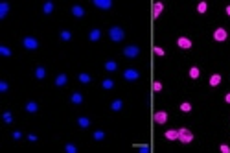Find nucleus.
I'll return each mask as SVG.
<instances>
[{
    "label": "nucleus",
    "instance_id": "nucleus-19",
    "mask_svg": "<svg viewBox=\"0 0 230 153\" xmlns=\"http://www.w3.org/2000/svg\"><path fill=\"white\" fill-rule=\"evenodd\" d=\"M105 68H107V70H109V72H114V70H116V68H118V65H116V61H107V63H105Z\"/></svg>",
    "mask_w": 230,
    "mask_h": 153
},
{
    "label": "nucleus",
    "instance_id": "nucleus-2",
    "mask_svg": "<svg viewBox=\"0 0 230 153\" xmlns=\"http://www.w3.org/2000/svg\"><path fill=\"white\" fill-rule=\"evenodd\" d=\"M179 140H180V142H184V144H190V142L193 140L192 131H190V129H186V127H180V129H179Z\"/></svg>",
    "mask_w": 230,
    "mask_h": 153
},
{
    "label": "nucleus",
    "instance_id": "nucleus-8",
    "mask_svg": "<svg viewBox=\"0 0 230 153\" xmlns=\"http://www.w3.org/2000/svg\"><path fill=\"white\" fill-rule=\"evenodd\" d=\"M214 39L215 41H225L226 39V31L223 30V28H217V30L214 31Z\"/></svg>",
    "mask_w": 230,
    "mask_h": 153
},
{
    "label": "nucleus",
    "instance_id": "nucleus-30",
    "mask_svg": "<svg viewBox=\"0 0 230 153\" xmlns=\"http://www.w3.org/2000/svg\"><path fill=\"white\" fill-rule=\"evenodd\" d=\"M65 149H66L68 153H75V151H78V148H75L74 144H66V146H65Z\"/></svg>",
    "mask_w": 230,
    "mask_h": 153
},
{
    "label": "nucleus",
    "instance_id": "nucleus-5",
    "mask_svg": "<svg viewBox=\"0 0 230 153\" xmlns=\"http://www.w3.org/2000/svg\"><path fill=\"white\" fill-rule=\"evenodd\" d=\"M22 43H24V46L28 48V50H37V48H39V43L33 37H24Z\"/></svg>",
    "mask_w": 230,
    "mask_h": 153
},
{
    "label": "nucleus",
    "instance_id": "nucleus-31",
    "mask_svg": "<svg viewBox=\"0 0 230 153\" xmlns=\"http://www.w3.org/2000/svg\"><path fill=\"white\" fill-rule=\"evenodd\" d=\"M94 138H96V140H103V138H105V133H103V131H96Z\"/></svg>",
    "mask_w": 230,
    "mask_h": 153
},
{
    "label": "nucleus",
    "instance_id": "nucleus-40",
    "mask_svg": "<svg viewBox=\"0 0 230 153\" xmlns=\"http://www.w3.org/2000/svg\"><path fill=\"white\" fill-rule=\"evenodd\" d=\"M28 138H30L31 142H35V140H37V137H35V135H28Z\"/></svg>",
    "mask_w": 230,
    "mask_h": 153
},
{
    "label": "nucleus",
    "instance_id": "nucleus-34",
    "mask_svg": "<svg viewBox=\"0 0 230 153\" xmlns=\"http://www.w3.org/2000/svg\"><path fill=\"white\" fill-rule=\"evenodd\" d=\"M153 90H157V92H158V90H162V83L155 81V83H153Z\"/></svg>",
    "mask_w": 230,
    "mask_h": 153
},
{
    "label": "nucleus",
    "instance_id": "nucleus-7",
    "mask_svg": "<svg viewBox=\"0 0 230 153\" xmlns=\"http://www.w3.org/2000/svg\"><path fill=\"white\" fill-rule=\"evenodd\" d=\"M177 44H179V48H182V50H188V48H192V41L188 37H179Z\"/></svg>",
    "mask_w": 230,
    "mask_h": 153
},
{
    "label": "nucleus",
    "instance_id": "nucleus-18",
    "mask_svg": "<svg viewBox=\"0 0 230 153\" xmlns=\"http://www.w3.org/2000/svg\"><path fill=\"white\" fill-rule=\"evenodd\" d=\"M8 9H9L8 2H2V4H0V19H4V17H6V13H8Z\"/></svg>",
    "mask_w": 230,
    "mask_h": 153
},
{
    "label": "nucleus",
    "instance_id": "nucleus-9",
    "mask_svg": "<svg viewBox=\"0 0 230 153\" xmlns=\"http://www.w3.org/2000/svg\"><path fill=\"white\" fill-rule=\"evenodd\" d=\"M94 4H96L100 9H109L110 6H113V2H110V0H96Z\"/></svg>",
    "mask_w": 230,
    "mask_h": 153
},
{
    "label": "nucleus",
    "instance_id": "nucleus-20",
    "mask_svg": "<svg viewBox=\"0 0 230 153\" xmlns=\"http://www.w3.org/2000/svg\"><path fill=\"white\" fill-rule=\"evenodd\" d=\"M44 76H46V70H44L43 66H39L37 70H35V78L37 79H44Z\"/></svg>",
    "mask_w": 230,
    "mask_h": 153
},
{
    "label": "nucleus",
    "instance_id": "nucleus-1",
    "mask_svg": "<svg viewBox=\"0 0 230 153\" xmlns=\"http://www.w3.org/2000/svg\"><path fill=\"white\" fill-rule=\"evenodd\" d=\"M109 35H110V41H114V43H120V41L125 37V33H123L122 28L113 26V28H110V31H109Z\"/></svg>",
    "mask_w": 230,
    "mask_h": 153
},
{
    "label": "nucleus",
    "instance_id": "nucleus-26",
    "mask_svg": "<svg viewBox=\"0 0 230 153\" xmlns=\"http://www.w3.org/2000/svg\"><path fill=\"white\" fill-rule=\"evenodd\" d=\"M206 9H208V4H206V2H199L197 11H199V13H206Z\"/></svg>",
    "mask_w": 230,
    "mask_h": 153
},
{
    "label": "nucleus",
    "instance_id": "nucleus-17",
    "mask_svg": "<svg viewBox=\"0 0 230 153\" xmlns=\"http://www.w3.org/2000/svg\"><path fill=\"white\" fill-rule=\"evenodd\" d=\"M37 109H39V107H37L35 102H28V103H26V111H28V113H35Z\"/></svg>",
    "mask_w": 230,
    "mask_h": 153
},
{
    "label": "nucleus",
    "instance_id": "nucleus-4",
    "mask_svg": "<svg viewBox=\"0 0 230 153\" xmlns=\"http://www.w3.org/2000/svg\"><path fill=\"white\" fill-rule=\"evenodd\" d=\"M123 78L127 81H136L138 78H140V74H138V70H133V68H127V70L123 72Z\"/></svg>",
    "mask_w": 230,
    "mask_h": 153
},
{
    "label": "nucleus",
    "instance_id": "nucleus-10",
    "mask_svg": "<svg viewBox=\"0 0 230 153\" xmlns=\"http://www.w3.org/2000/svg\"><path fill=\"white\" fill-rule=\"evenodd\" d=\"M168 140H177L179 138V131L177 129H169V131H166V135H164Z\"/></svg>",
    "mask_w": 230,
    "mask_h": 153
},
{
    "label": "nucleus",
    "instance_id": "nucleus-36",
    "mask_svg": "<svg viewBox=\"0 0 230 153\" xmlns=\"http://www.w3.org/2000/svg\"><path fill=\"white\" fill-rule=\"evenodd\" d=\"M153 52H155L157 55H164V50H162L160 46H155V48H153Z\"/></svg>",
    "mask_w": 230,
    "mask_h": 153
},
{
    "label": "nucleus",
    "instance_id": "nucleus-3",
    "mask_svg": "<svg viewBox=\"0 0 230 153\" xmlns=\"http://www.w3.org/2000/svg\"><path fill=\"white\" fill-rule=\"evenodd\" d=\"M138 54H140V48H138V46H127V48L123 50V55H125V57H129V59L136 57Z\"/></svg>",
    "mask_w": 230,
    "mask_h": 153
},
{
    "label": "nucleus",
    "instance_id": "nucleus-39",
    "mask_svg": "<svg viewBox=\"0 0 230 153\" xmlns=\"http://www.w3.org/2000/svg\"><path fill=\"white\" fill-rule=\"evenodd\" d=\"M138 148H140L144 153H147V151H149V146H138Z\"/></svg>",
    "mask_w": 230,
    "mask_h": 153
},
{
    "label": "nucleus",
    "instance_id": "nucleus-28",
    "mask_svg": "<svg viewBox=\"0 0 230 153\" xmlns=\"http://www.w3.org/2000/svg\"><path fill=\"white\" fill-rule=\"evenodd\" d=\"M43 11H44V13H52V11H53V4H52V2H46L44 8H43Z\"/></svg>",
    "mask_w": 230,
    "mask_h": 153
},
{
    "label": "nucleus",
    "instance_id": "nucleus-13",
    "mask_svg": "<svg viewBox=\"0 0 230 153\" xmlns=\"http://www.w3.org/2000/svg\"><path fill=\"white\" fill-rule=\"evenodd\" d=\"M100 37H101V31L98 30V28H94V30L90 31V35H88V39H90V41H98Z\"/></svg>",
    "mask_w": 230,
    "mask_h": 153
},
{
    "label": "nucleus",
    "instance_id": "nucleus-32",
    "mask_svg": "<svg viewBox=\"0 0 230 153\" xmlns=\"http://www.w3.org/2000/svg\"><path fill=\"white\" fill-rule=\"evenodd\" d=\"M70 37H72V35H70V31H66V30H65V31H61V39H63V41H70Z\"/></svg>",
    "mask_w": 230,
    "mask_h": 153
},
{
    "label": "nucleus",
    "instance_id": "nucleus-22",
    "mask_svg": "<svg viewBox=\"0 0 230 153\" xmlns=\"http://www.w3.org/2000/svg\"><path fill=\"white\" fill-rule=\"evenodd\" d=\"M199 74H201V72H199L197 66H192V68H190V78H192V79H197Z\"/></svg>",
    "mask_w": 230,
    "mask_h": 153
},
{
    "label": "nucleus",
    "instance_id": "nucleus-25",
    "mask_svg": "<svg viewBox=\"0 0 230 153\" xmlns=\"http://www.w3.org/2000/svg\"><path fill=\"white\" fill-rule=\"evenodd\" d=\"M122 105H123V103H122V100H114V102H113V105H110V107H113V111H120V109H122Z\"/></svg>",
    "mask_w": 230,
    "mask_h": 153
},
{
    "label": "nucleus",
    "instance_id": "nucleus-23",
    "mask_svg": "<svg viewBox=\"0 0 230 153\" xmlns=\"http://www.w3.org/2000/svg\"><path fill=\"white\" fill-rule=\"evenodd\" d=\"M101 87L109 90V89H113V87H114V81H113V79H103V83H101Z\"/></svg>",
    "mask_w": 230,
    "mask_h": 153
},
{
    "label": "nucleus",
    "instance_id": "nucleus-11",
    "mask_svg": "<svg viewBox=\"0 0 230 153\" xmlns=\"http://www.w3.org/2000/svg\"><path fill=\"white\" fill-rule=\"evenodd\" d=\"M72 13H74V17H78V19L85 17V9H83L81 6H74V8H72Z\"/></svg>",
    "mask_w": 230,
    "mask_h": 153
},
{
    "label": "nucleus",
    "instance_id": "nucleus-12",
    "mask_svg": "<svg viewBox=\"0 0 230 153\" xmlns=\"http://www.w3.org/2000/svg\"><path fill=\"white\" fill-rule=\"evenodd\" d=\"M162 9H164V4H160V2H157L155 6H153V17H158L160 15V13H162Z\"/></svg>",
    "mask_w": 230,
    "mask_h": 153
},
{
    "label": "nucleus",
    "instance_id": "nucleus-15",
    "mask_svg": "<svg viewBox=\"0 0 230 153\" xmlns=\"http://www.w3.org/2000/svg\"><path fill=\"white\" fill-rule=\"evenodd\" d=\"M78 124H79L81 127H88V126H90V120H88L87 116H79V118H78Z\"/></svg>",
    "mask_w": 230,
    "mask_h": 153
},
{
    "label": "nucleus",
    "instance_id": "nucleus-27",
    "mask_svg": "<svg viewBox=\"0 0 230 153\" xmlns=\"http://www.w3.org/2000/svg\"><path fill=\"white\" fill-rule=\"evenodd\" d=\"M180 111H184V113H190L192 111V105L188 102H184V103H180Z\"/></svg>",
    "mask_w": 230,
    "mask_h": 153
},
{
    "label": "nucleus",
    "instance_id": "nucleus-24",
    "mask_svg": "<svg viewBox=\"0 0 230 153\" xmlns=\"http://www.w3.org/2000/svg\"><path fill=\"white\" fill-rule=\"evenodd\" d=\"M90 79H92V78H90L88 74H85V72L79 74V81H81V83H90Z\"/></svg>",
    "mask_w": 230,
    "mask_h": 153
},
{
    "label": "nucleus",
    "instance_id": "nucleus-16",
    "mask_svg": "<svg viewBox=\"0 0 230 153\" xmlns=\"http://www.w3.org/2000/svg\"><path fill=\"white\" fill-rule=\"evenodd\" d=\"M219 83H221V76H219V74H214L212 78H210V85H212V87H217Z\"/></svg>",
    "mask_w": 230,
    "mask_h": 153
},
{
    "label": "nucleus",
    "instance_id": "nucleus-6",
    "mask_svg": "<svg viewBox=\"0 0 230 153\" xmlns=\"http://www.w3.org/2000/svg\"><path fill=\"white\" fill-rule=\"evenodd\" d=\"M155 122L157 124H166L168 122V113H166V111H158V113H155Z\"/></svg>",
    "mask_w": 230,
    "mask_h": 153
},
{
    "label": "nucleus",
    "instance_id": "nucleus-14",
    "mask_svg": "<svg viewBox=\"0 0 230 153\" xmlns=\"http://www.w3.org/2000/svg\"><path fill=\"white\" fill-rule=\"evenodd\" d=\"M65 83H66V76L65 74H59L57 78H55V85H57V87H63Z\"/></svg>",
    "mask_w": 230,
    "mask_h": 153
},
{
    "label": "nucleus",
    "instance_id": "nucleus-41",
    "mask_svg": "<svg viewBox=\"0 0 230 153\" xmlns=\"http://www.w3.org/2000/svg\"><path fill=\"white\" fill-rule=\"evenodd\" d=\"M225 102H226V103H230V92H228V94L225 96Z\"/></svg>",
    "mask_w": 230,
    "mask_h": 153
},
{
    "label": "nucleus",
    "instance_id": "nucleus-37",
    "mask_svg": "<svg viewBox=\"0 0 230 153\" xmlns=\"http://www.w3.org/2000/svg\"><path fill=\"white\" fill-rule=\"evenodd\" d=\"M0 90H2V92H6V90H8V83H0Z\"/></svg>",
    "mask_w": 230,
    "mask_h": 153
},
{
    "label": "nucleus",
    "instance_id": "nucleus-42",
    "mask_svg": "<svg viewBox=\"0 0 230 153\" xmlns=\"http://www.w3.org/2000/svg\"><path fill=\"white\" fill-rule=\"evenodd\" d=\"M226 15L230 17V6H226Z\"/></svg>",
    "mask_w": 230,
    "mask_h": 153
},
{
    "label": "nucleus",
    "instance_id": "nucleus-35",
    "mask_svg": "<svg viewBox=\"0 0 230 153\" xmlns=\"http://www.w3.org/2000/svg\"><path fill=\"white\" fill-rule=\"evenodd\" d=\"M221 153H230V146H226V144H221Z\"/></svg>",
    "mask_w": 230,
    "mask_h": 153
},
{
    "label": "nucleus",
    "instance_id": "nucleus-38",
    "mask_svg": "<svg viewBox=\"0 0 230 153\" xmlns=\"http://www.w3.org/2000/svg\"><path fill=\"white\" fill-rule=\"evenodd\" d=\"M20 137H22V135H20V131H15V133H13V138H15V140H19Z\"/></svg>",
    "mask_w": 230,
    "mask_h": 153
},
{
    "label": "nucleus",
    "instance_id": "nucleus-29",
    "mask_svg": "<svg viewBox=\"0 0 230 153\" xmlns=\"http://www.w3.org/2000/svg\"><path fill=\"white\" fill-rule=\"evenodd\" d=\"M0 54L6 55V57H9V55H11V50H9V48H6V46H0Z\"/></svg>",
    "mask_w": 230,
    "mask_h": 153
},
{
    "label": "nucleus",
    "instance_id": "nucleus-21",
    "mask_svg": "<svg viewBox=\"0 0 230 153\" xmlns=\"http://www.w3.org/2000/svg\"><path fill=\"white\" fill-rule=\"evenodd\" d=\"M70 100H72V103H78V105H79V103H81V102H83V96H81V94H79V92H74V94H72V98H70Z\"/></svg>",
    "mask_w": 230,
    "mask_h": 153
},
{
    "label": "nucleus",
    "instance_id": "nucleus-33",
    "mask_svg": "<svg viewBox=\"0 0 230 153\" xmlns=\"http://www.w3.org/2000/svg\"><path fill=\"white\" fill-rule=\"evenodd\" d=\"M11 120H13L11 113H4V122H6V124H11Z\"/></svg>",
    "mask_w": 230,
    "mask_h": 153
}]
</instances>
